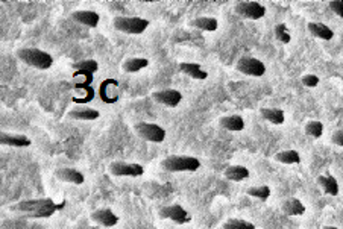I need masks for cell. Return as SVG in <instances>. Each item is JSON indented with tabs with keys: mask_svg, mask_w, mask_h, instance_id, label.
I'll list each match as a JSON object with an SVG mask.
<instances>
[{
	"mask_svg": "<svg viewBox=\"0 0 343 229\" xmlns=\"http://www.w3.org/2000/svg\"><path fill=\"white\" fill-rule=\"evenodd\" d=\"M17 57L20 58L24 64L38 68V70H47L54 65V58L51 54L35 49V47H24L17 50Z\"/></svg>",
	"mask_w": 343,
	"mask_h": 229,
	"instance_id": "cell-1",
	"label": "cell"
},
{
	"mask_svg": "<svg viewBox=\"0 0 343 229\" xmlns=\"http://www.w3.org/2000/svg\"><path fill=\"white\" fill-rule=\"evenodd\" d=\"M163 169L167 172H196L201 167V163L194 157L188 155H170L161 163Z\"/></svg>",
	"mask_w": 343,
	"mask_h": 229,
	"instance_id": "cell-2",
	"label": "cell"
},
{
	"mask_svg": "<svg viewBox=\"0 0 343 229\" xmlns=\"http://www.w3.org/2000/svg\"><path fill=\"white\" fill-rule=\"evenodd\" d=\"M114 28L123 34L138 35L149 28V20L141 17H115Z\"/></svg>",
	"mask_w": 343,
	"mask_h": 229,
	"instance_id": "cell-3",
	"label": "cell"
},
{
	"mask_svg": "<svg viewBox=\"0 0 343 229\" xmlns=\"http://www.w3.org/2000/svg\"><path fill=\"white\" fill-rule=\"evenodd\" d=\"M135 132L138 134L140 138H143L144 141H151V143H163L166 140V131L155 123H146V121H140L134 126Z\"/></svg>",
	"mask_w": 343,
	"mask_h": 229,
	"instance_id": "cell-4",
	"label": "cell"
},
{
	"mask_svg": "<svg viewBox=\"0 0 343 229\" xmlns=\"http://www.w3.org/2000/svg\"><path fill=\"white\" fill-rule=\"evenodd\" d=\"M234 9L235 14L248 20H260L266 15V8L260 2H238Z\"/></svg>",
	"mask_w": 343,
	"mask_h": 229,
	"instance_id": "cell-5",
	"label": "cell"
},
{
	"mask_svg": "<svg viewBox=\"0 0 343 229\" xmlns=\"http://www.w3.org/2000/svg\"><path fill=\"white\" fill-rule=\"evenodd\" d=\"M235 68L240 73H243L246 76H254V78H260L266 73V65L260 59L252 57L240 58L235 64Z\"/></svg>",
	"mask_w": 343,
	"mask_h": 229,
	"instance_id": "cell-6",
	"label": "cell"
},
{
	"mask_svg": "<svg viewBox=\"0 0 343 229\" xmlns=\"http://www.w3.org/2000/svg\"><path fill=\"white\" fill-rule=\"evenodd\" d=\"M51 205H55L54 199L51 197H43V199H28V200H21L15 205H11L9 210L11 211H15V213H23V214H32L44 207H51Z\"/></svg>",
	"mask_w": 343,
	"mask_h": 229,
	"instance_id": "cell-7",
	"label": "cell"
},
{
	"mask_svg": "<svg viewBox=\"0 0 343 229\" xmlns=\"http://www.w3.org/2000/svg\"><path fill=\"white\" fill-rule=\"evenodd\" d=\"M160 217L161 219H169L176 225H185L191 222V216L188 211H185L181 205L175 203V205H169V207H163L160 210Z\"/></svg>",
	"mask_w": 343,
	"mask_h": 229,
	"instance_id": "cell-8",
	"label": "cell"
},
{
	"mask_svg": "<svg viewBox=\"0 0 343 229\" xmlns=\"http://www.w3.org/2000/svg\"><path fill=\"white\" fill-rule=\"evenodd\" d=\"M110 173L113 176H128V177H138L144 174V167L137 163H125L114 161L110 164Z\"/></svg>",
	"mask_w": 343,
	"mask_h": 229,
	"instance_id": "cell-9",
	"label": "cell"
},
{
	"mask_svg": "<svg viewBox=\"0 0 343 229\" xmlns=\"http://www.w3.org/2000/svg\"><path fill=\"white\" fill-rule=\"evenodd\" d=\"M152 99L161 105H166V107H170L175 108L181 104L182 100V94L178 91V90H173V88H167V90H160V91H155L152 93Z\"/></svg>",
	"mask_w": 343,
	"mask_h": 229,
	"instance_id": "cell-10",
	"label": "cell"
},
{
	"mask_svg": "<svg viewBox=\"0 0 343 229\" xmlns=\"http://www.w3.org/2000/svg\"><path fill=\"white\" fill-rule=\"evenodd\" d=\"M91 220L101 226H105V228H113L118 223V216H115L114 211L110 210V208H101V210H96L93 214H91Z\"/></svg>",
	"mask_w": 343,
	"mask_h": 229,
	"instance_id": "cell-11",
	"label": "cell"
},
{
	"mask_svg": "<svg viewBox=\"0 0 343 229\" xmlns=\"http://www.w3.org/2000/svg\"><path fill=\"white\" fill-rule=\"evenodd\" d=\"M0 143L3 146H11V147H29L32 144L29 137L21 134H8V132L0 134Z\"/></svg>",
	"mask_w": 343,
	"mask_h": 229,
	"instance_id": "cell-12",
	"label": "cell"
},
{
	"mask_svg": "<svg viewBox=\"0 0 343 229\" xmlns=\"http://www.w3.org/2000/svg\"><path fill=\"white\" fill-rule=\"evenodd\" d=\"M70 17H71V20H75V21H78L84 26H88V28H97L99 20H101L97 12L87 11V9L85 11H73Z\"/></svg>",
	"mask_w": 343,
	"mask_h": 229,
	"instance_id": "cell-13",
	"label": "cell"
},
{
	"mask_svg": "<svg viewBox=\"0 0 343 229\" xmlns=\"http://www.w3.org/2000/svg\"><path fill=\"white\" fill-rule=\"evenodd\" d=\"M55 176L59 181L76 184V185H81L85 181L82 173L79 172V170H76V169H71V167H59V169L55 170Z\"/></svg>",
	"mask_w": 343,
	"mask_h": 229,
	"instance_id": "cell-14",
	"label": "cell"
},
{
	"mask_svg": "<svg viewBox=\"0 0 343 229\" xmlns=\"http://www.w3.org/2000/svg\"><path fill=\"white\" fill-rule=\"evenodd\" d=\"M179 70L184 74H187V76H190L191 79H196V81H205L208 78V73L198 62H181Z\"/></svg>",
	"mask_w": 343,
	"mask_h": 229,
	"instance_id": "cell-15",
	"label": "cell"
},
{
	"mask_svg": "<svg viewBox=\"0 0 343 229\" xmlns=\"http://www.w3.org/2000/svg\"><path fill=\"white\" fill-rule=\"evenodd\" d=\"M307 28H308L310 34H311L313 37H316V38L330 41V40H333V37H334L333 29H331L330 26L321 23V21H310V23L307 24Z\"/></svg>",
	"mask_w": 343,
	"mask_h": 229,
	"instance_id": "cell-16",
	"label": "cell"
},
{
	"mask_svg": "<svg viewBox=\"0 0 343 229\" xmlns=\"http://www.w3.org/2000/svg\"><path fill=\"white\" fill-rule=\"evenodd\" d=\"M317 184L324 190V193H327L330 196H337L339 194V182L333 174H330V173L321 174L317 177Z\"/></svg>",
	"mask_w": 343,
	"mask_h": 229,
	"instance_id": "cell-17",
	"label": "cell"
},
{
	"mask_svg": "<svg viewBox=\"0 0 343 229\" xmlns=\"http://www.w3.org/2000/svg\"><path fill=\"white\" fill-rule=\"evenodd\" d=\"M281 210L286 216H290V217H295V216H302L305 213V207L304 203L296 199V197H290L283 202L281 205Z\"/></svg>",
	"mask_w": 343,
	"mask_h": 229,
	"instance_id": "cell-18",
	"label": "cell"
},
{
	"mask_svg": "<svg viewBox=\"0 0 343 229\" xmlns=\"http://www.w3.org/2000/svg\"><path fill=\"white\" fill-rule=\"evenodd\" d=\"M67 115L75 120H96L101 117L97 110L90 108V107H76V108L70 110Z\"/></svg>",
	"mask_w": 343,
	"mask_h": 229,
	"instance_id": "cell-19",
	"label": "cell"
},
{
	"mask_svg": "<svg viewBox=\"0 0 343 229\" xmlns=\"http://www.w3.org/2000/svg\"><path fill=\"white\" fill-rule=\"evenodd\" d=\"M190 26H193V28H196L199 31L214 32L219 28V21L214 17H198V18L190 21Z\"/></svg>",
	"mask_w": 343,
	"mask_h": 229,
	"instance_id": "cell-20",
	"label": "cell"
},
{
	"mask_svg": "<svg viewBox=\"0 0 343 229\" xmlns=\"http://www.w3.org/2000/svg\"><path fill=\"white\" fill-rule=\"evenodd\" d=\"M220 126L228 129V131H232V132H238V131H243L244 129V120L241 115H227V117H222L219 120Z\"/></svg>",
	"mask_w": 343,
	"mask_h": 229,
	"instance_id": "cell-21",
	"label": "cell"
},
{
	"mask_svg": "<svg viewBox=\"0 0 343 229\" xmlns=\"http://www.w3.org/2000/svg\"><path fill=\"white\" fill-rule=\"evenodd\" d=\"M260 114L264 120L271 121L272 124H283L284 120H286V115H284V111L280 110V108H261L260 110Z\"/></svg>",
	"mask_w": 343,
	"mask_h": 229,
	"instance_id": "cell-22",
	"label": "cell"
},
{
	"mask_svg": "<svg viewBox=\"0 0 343 229\" xmlns=\"http://www.w3.org/2000/svg\"><path fill=\"white\" fill-rule=\"evenodd\" d=\"M249 170L244 166H229L225 169V177L234 182H240L249 177Z\"/></svg>",
	"mask_w": 343,
	"mask_h": 229,
	"instance_id": "cell-23",
	"label": "cell"
},
{
	"mask_svg": "<svg viewBox=\"0 0 343 229\" xmlns=\"http://www.w3.org/2000/svg\"><path fill=\"white\" fill-rule=\"evenodd\" d=\"M148 65H149V61L146 58H129L123 62L121 68L126 73H135V71H140V70L146 68Z\"/></svg>",
	"mask_w": 343,
	"mask_h": 229,
	"instance_id": "cell-24",
	"label": "cell"
},
{
	"mask_svg": "<svg viewBox=\"0 0 343 229\" xmlns=\"http://www.w3.org/2000/svg\"><path fill=\"white\" fill-rule=\"evenodd\" d=\"M275 161L281 164H299L301 163V155L298 150H281L275 155Z\"/></svg>",
	"mask_w": 343,
	"mask_h": 229,
	"instance_id": "cell-25",
	"label": "cell"
},
{
	"mask_svg": "<svg viewBox=\"0 0 343 229\" xmlns=\"http://www.w3.org/2000/svg\"><path fill=\"white\" fill-rule=\"evenodd\" d=\"M304 131L311 138H321L322 134H324V123L319 121V120H310V121L305 123Z\"/></svg>",
	"mask_w": 343,
	"mask_h": 229,
	"instance_id": "cell-26",
	"label": "cell"
},
{
	"mask_svg": "<svg viewBox=\"0 0 343 229\" xmlns=\"http://www.w3.org/2000/svg\"><path fill=\"white\" fill-rule=\"evenodd\" d=\"M73 68L78 70L79 73H88V74H93L99 70V64L97 61L94 59H84V61H79L76 64H73Z\"/></svg>",
	"mask_w": 343,
	"mask_h": 229,
	"instance_id": "cell-27",
	"label": "cell"
},
{
	"mask_svg": "<svg viewBox=\"0 0 343 229\" xmlns=\"http://www.w3.org/2000/svg\"><path fill=\"white\" fill-rule=\"evenodd\" d=\"M248 194L255 199H260V200H267L271 197V187H267V185L251 187V188H248Z\"/></svg>",
	"mask_w": 343,
	"mask_h": 229,
	"instance_id": "cell-28",
	"label": "cell"
},
{
	"mask_svg": "<svg viewBox=\"0 0 343 229\" xmlns=\"http://www.w3.org/2000/svg\"><path fill=\"white\" fill-rule=\"evenodd\" d=\"M224 229H255V225L243 219H229L224 223Z\"/></svg>",
	"mask_w": 343,
	"mask_h": 229,
	"instance_id": "cell-29",
	"label": "cell"
},
{
	"mask_svg": "<svg viewBox=\"0 0 343 229\" xmlns=\"http://www.w3.org/2000/svg\"><path fill=\"white\" fill-rule=\"evenodd\" d=\"M275 37L283 44H288L291 41V35H290V32H288V29H287V26L284 23H280V24L275 26Z\"/></svg>",
	"mask_w": 343,
	"mask_h": 229,
	"instance_id": "cell-30",
	"label": "cell"
},
{
	"mask_svg": "<svg viewBox=\"0 0 343 229\" xmlns=\"http://www.w3.org/2000/svg\"><path fill=\"white\" fill-rule=\"evenodd\" d=\"M302 84L305 85V87H308V88H314V87H317L319 85V78L316 76V74H304L302 76Z\"/></svg>",
	"mask_w": 343,
	"mask_h": 229,
	"instance_id": "cell-31",
	"label": "cell"
},
{
	"mask_svg": "<svg viewBox=\"0 0 343 229\" xmlns=\"http://www.w3.org/2000/svg\"><path fill=\"white\" fill-rule=\"evenodd\" d=\"M328 6L336 15L343 18V0H331V2H328Z\"/></svg>",
	"mask_w": 343,
	"mask_h": 229,
	"instance_id": "cell-32",
	"label": "cell"
},
{
	"mask_svg": "<svg viewBox=\"0 0 343 229\" xmlns=\"http://www.w3.org/2000/svg\"><path fill=\"white\" fill-rule=\"evenodd\" d=\"M331 141H333L336 146L343 147V129H337V131L333 132V135H331Z\"/></svg>",
	"mask_w": 343,
	"mask_h": 229,
	"instance_id": "cell-33",
	"label": "cell"
},
{
	"mask_svg": "<svg viewBox=\"0 0 343 229\" xmlns=\"http://www.w3.org/2000/svg\"><path fill=\"white\" fill-rule=\"evenodd\" d=\"M322 229H337V228H336V226H324Z\"/></svg>",
	"mask_w": 343,
	"mask_h": 229,
	"instance_id": "cell-34",
	"label": "cell"
},
{
	"mask_svg": "<svg viewBox=\"0 0 343 229\" xmlns=\"http://www.w3.org/2000/svg\"><path fill=\"white\" fill-rule=\"evenodd\" d=\"M342 99H343V94H342Z\"/></svg>",
	"mask_w": 343,
	"mask_h": 229,
	"instance_id": "cell-35",
	"label": "cell"
}]
</instances>
